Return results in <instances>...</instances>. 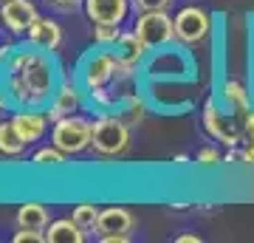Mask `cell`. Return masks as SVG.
I'll list each match as a JSON object with an SVG mask.
<instances>
[{
	"instance_id": "obj_33",
	"label": "cell",
	"mask_w": 254,
	"mask_h": 243,
	"mask_svg": "<svg viewBox=\"0 0 254 243\" xmlns=\"http://www.w3.org/2000/svg\"><path fill=\"white\" fill-rule=\"evenodd\" d=\"M223 162H226V164H229V162H240V150H229Z\"/></svg>"
},
{
	"instance_id": "obj_31",
	"label": "cell",
	"mask_w": 254,
	"mask_h": 243,
	"mask_svg": "<svg viewBox=\"0 0 254 243\" xmlns=\"http://www.w3.org/2000/svg\"><path fill=\"white\" fill-rule=\"evenodd\" d=\"M102 243H127L130 241V235H105V238H99Z\"/></svg>"
},
{
	"instance_id": "obj_26",
	"label": "cell",
	"mask_w": 254,
	"mask_h": 243,
	"mask_svg": "<svg viewBox=\"0 0 254 243\" xmlns=\"http://www.w3.org/2000/svg\"><path fill=\"white\" fill-rule=\"evenodd\" d=\"M173 0H133L136 11H153V9H167Z\"/></svg>"
},
{
	"instance_id": "obj_12",
	"label": "cell",
	"mask_w": 254,
	"mask_h": 243,
	"mask_svg": "<svg viewBox=\"0 0 254 243\" xmlns=\"http://www.w3.org/2000/svg\"><path fill=\"white\" fill-rule=\"evenodd\" d=\"M11 122H14V127H17V133L26 139V144L40 142V139L46 136V127H48V116H43V113L34 110V108L17 110V113L11 116Z\"/></svg>"
},
{
	"instance_id": "obj_16",
	"label": "cell",
	"mask_w": 254,
	"mask_h": 243,
	"mask_svg": "<svg viewBox=\"0 0 254 243\" xmlns=\"http://www.w3.org/2000/svg\"><path fill=\"white\" fill-rule=\"evenodd\" d=\"M184 68H187V63L178 51H161L147 65L150 77H178V74H184Z\"/></svg>"
},
{
	"instance_id": "obj_1",
	"label": "cell",
	"mask_w": 254,
	"mask_h": 243,
	"mask_svg": "<svg viewBox=\"0 0 254 243\" xmlns=\"http://www.w3.org/2000/svg\"><path fill=\"white\" fill-rule=\"evenodd\" d=\"M60 82V68H57L51 51L23 45L14 48V54L0 65V105L3 108H46L54 99Z\"/></svg>"
},
{
	"instance_id": "obj_32",
	"label": "cell",
	"mask_w": 254,
	"mask_h": 243,
	"mask_svg": "<svg viewBox=\"0 0 254 243\" xmlns=\"http://www.w3.org/2000/svg\"><path fill=\"white\" fill-rule=\"evenodd\" d=\"M175 243H200V238H198V235H178Z\"/></svg>"
},
{
	"instance_id": "obj_18",
	"label": "cell",
	"mask_w": 254,
	"mask_h": 243,
	"mask_svg": "<svg viewBox=\"0 0 254 243\" xmlns=\"http://www.w3.org/2000/svg\"><path fill=\"white\" fill-rule=\"evenodd\" d=\"M223 102H226V108L232 113H240V116H246L252 110V96H249L243 82H237V80L223 82Z\"/></svg>"
},
{
	"instance_id": "obj_35",
	"label": "cell",
	"mask_w": 254,
	"mask_h": 243,
	"mask_svg": "<svg viewBox=\"0 0 254 243\" xmlns=\"http://www.w3.org/2000/svg\"><path fill=\"white\" fill-rule=\"evenodd\" d=\"M0 20H3V17H0Z\"/></svg>"
},
{
	"instance_id": "obj_21",
	"label": "cell",
	"mask_w": 254,
	"mask_h": 243,
	"mask_svg": "<svg viewBox=\"0 0 254 243\" xmlns=\"http://www.w3.org/2000/svg\"><path fill=\"white\" fill-rule=\"evenodd\" d=\"M99 207H93V204H76V207L71 209V218L76 221V224L85 229V232H96V224H99Z\"/></svg>"
},
{
	"instance_id": "obj_5",
	"label": "cell",
	"mask_w": 254,
	"mask_h": 243,
	"mask_svg": "<svg viewBox=\"0 0 254 243\" xmlns=\"http://www.w3.org/2000/svg\"><path fill=\"white\" fill-rule=\"evenodd\" d=\"M116 68H119L116 51H110V48L91 51V54L85 57L82 68H79L82 85L88 88V93L96 90V88H108L110 82H116Z\"/></svg>"
},
{
	"instance_id": "obj_24",
	"label": "cell",
	"mask_w": 254,
	"mask_h": 243,
	"mask_svg": "<svg viewBox=\"0 0 254 243\" xmlns=\"http://www.w3.org/2000/svg\"><path fill=\"white\" fill-rule=\"evenodd\" d=\"M195 159H198V164H203V167H215V164L223 162V159H220V153L215 150V147H200Z\"/></svg>"
},
{
	"instance_id": "obj_17",
	"label": "cell",
	"mask_w": 254,
	"mask_h": 243,
	"mask_svg": "<svg viewBox=\"0 0 254 243\" xmlns=\"http://www.w3.org/2000/svg\"><path fill=\"white\" fill-rule=\"evenodd\" d=\"M17 226L20 229H34V232L48 229V207L37 204V201H26L17 209Z\"/></svg>"
},
{
	"instance_id": "obj_15",
	"label": "cell",
	"mask_w": 254,
	"mask_h": 243,
	"mask_svg": "<svg viewBox=\"0 0 254 243\" xmlns=\"http://www.w3.org/2000/svg\"><path fill=\"white\" fill-rule=\"evenodd\" d=\"M113 51H116L119 60H125V63H130V65H136V68H138V63H141V60L150 54V48L141 43V37H138L136 31H127V34L119 37V43L113 45Z\"/></svg>"
},
{
	"instance_id": "obj_13",
	"label": "cell",
	"mask_w": 254,
	"mask_h": 243,
	"mask_svg": "<svg viewBox=\"0 0 254 243\" xmlns=\"http://www.w3.org/2000/svg\"><path fill=\"white\" fill-rule=\"evenodd\" d=\"M76 108H79V90L73 88L71 82H63V85L57 88L51 105H48V119H51V122H60V119H65V116H73Z\"/></svg>"
},
{
	"instance_id": "obj_25",
	"label": "cell",
	"mask_w": 254,
	"mask_h": 243,
	"mask_svg": "<svg viewBox=\"0 0 254 243\" xmlns=\"http://www.w3.org/2000/svg\"><path fill=\"white\" fill-rule=\"evenodd\" d=\"M14 243H46V235L34 232V229H20L14 232Z\"/></svg>"
},
{
	"instance_id": "obj_8",
	"label": "cell",
	"mask_w": 254,
	"mask_h": 243,
	"mask_svg": "<svg viewBox=\"0 0 254 243\" xmlns=\"http://www.w3.org/2000/svg\"><path fill=\"white\" fill-rule=\"evenodd\" d=\"M133 0H85V14L91 23H108V26H122Z\"/></svg>"
},
{
	"instance_id": "obj_6",
	"label": "cell",
	"mask_w": 254,
	"mask_h": 243,
	"mask_svg": "<svg viewBox=\"0 0 254 243\" xmlns=\"http://www.w3.org/2000/svg\"><path fill=\"white\" fill-rule=\"evenodd\" d=\"M175 40L181 45H198L212 31V17L198 6H187L175 14Z\"/></svg>"
},
{
	"instance_id": "obj_2",
	"label": "cell",
	"mask_w": 254,
	"mask_h": 243,
	"mask_svg": "<svg viewBox=\"0 0 254 243\" xmlns=\"http://www.w3.org/2000/svg\"><path fill=\"white\" fill-rule=\"evenodd\" d=\"M91 147L105 159L122 156L130 147V125H127L122 113H102L93 122V142Z\"/></svg>"
},
{
	"instance_id": "obj_29",
	"label": "cell",
	"mask_w": 254,
	"mask_h": 243,
	"mask_svg": "<svg viewBox=\"0 0 254 243\" xmlns=\"http://www.w3.org/2000/svg\"><path fill=\"white\" fill-rule=\"evenodd\" d=\"M243 130H246V136L254 142V110H249V113L243 116Z\"/></svg>"
},
{
	"instance_id": "obj_19",
	"label": "cell",
	"mask_w": 254,
	"mask_h": 243,
	"mask_svg": "<svg viewBox=\"0 0 254 243\" xmlns=\"http://www.w3.org/2000/svg\"><path fill=\"white\" fill-rule=\"evenodd\" d=\"M26 150V139L17 133L14 122H0V156H20Z\"/></svg>"
},
{
	"instance_id": "obj_28",
	"label": "cell",
	"mask_w": 254,
	"mask_h": 243,
	"mask_svg": "<svg viewBox=\"0 0 254 243\" xmlns=\"http://www.w3.org/2000/svg\"><path fill=\"white\" fill-rule=\"evenodd\" d=\"M240 162L249 164V167H254V142H249L243 150H240Z\"/></svg>"
},
{
	"instance_id": "obj_30",
	"label": "cell",
	"mask_w": 254,
	"mask_h": 243,
	"mask_svg": "<svg viewBox=\"0 0 254 243\" xmlns=\"http://www.w3.org/2000/svg\"><path fill=\"white\" fill-rule=\"evenodd\" d=\"M14 48H17V45H11V43H3V45H0V65H3L11 54H14Z\"/></svg>"
},
{
	"instance_id": "obj_3",
	"label": "cell",
	"mask_w": 254,
	"mask_h": 243,
	"mask_svg": "<svg viewBox=\"0 0 254 243\" xmlns=\"http://www.w3.org/2000/svg\"><path fill=\"white\" fill-rule=\"evenodd\" d=\"M141 43L155 51V48H167L175 40V20L167 14V9H153V11H141L133 28Z\"/></svg>"
},
{
	"instance_id": "obj_10",
	"label": "cell",
	"mask_w": 254,
	"mask_h": 243,
	"mask_svg": "<svg viewBox=\"0 0 254 243\" xmlns=\"http://www.w3.org/2000/svg\"><path fill=\"white\" fill-rule=\"evenodd\" d=\"M133 226H136V218L133 212L125 207H108L99 212V224H96V232L99 238L105 235H130L133 232Z\"/></svg>"
},
{
	"instance_id": "obj_22",
	"label": "cell",
	"mask_w": 254,
	"mask_h": 243,
	"mask_svg": "<svg viewBox=\"0 0 254 243\" xmlns=\"http://www.w3.org/2000/svg\"><path fill=\"white\" fill-rule=\"evenodd\" d=\"M65 159H68V153L60 150L57 144H51V147H40L31 156V164H37V167H60V164H65Z\"/></svg>"
},
{
	"instance_id": "obj_7",
	"label": "cell",
	"mask_w": 254,
	"mask_h": 243,
	"mask_svg": "<svg viewBox=\"0 0 254 243\" xmlns=\"http://www.w3.org/2000/svg\"><path fill=\"white\" fill-rule=\"evenodd\" d=\"M0 17H3V26L9 28L11 34H28V28L40 14H37V6L31 0H6L0 3Z\"/></svg>"
},
{
	"instance_id": "obj_9",
	"label": "cell",
	"mask_w": 254,
	"mask_h": 243,
	"mask_svg": "<svg viewBox=\"0 0 254 243\" xmlns=\"http://www.w3.org/2000/svg\"><path fill=\"white\" fill-rule=\"evenodd\" d=\"M26 40H28V45L54 54L57 48L63 45V28H60V23L51 20V17H37L34 23H31V28H28Z\"/></svg>"
},
{
	"instance_id": "obj_14",
	"label": "cell",
	"mask_w": 254,
	"mask_h": 243,
	"mask_svg": "<svg viewBox=\"0 0 254 243\" xmlns=\"http://www.w3.org/2000/svg\"><path fill=\"white\" fill-rule=\"evenodd\" d=\"M82 241H85V229L73 218H60V221L48 224L46 243H82Z\"/></svg>"
},
{
	"instance_id": "obj_34",
	"label": "cell",
	"mask_w": 254,
	"mask_h": 243,
	"mask_svg": "<svg viewBox=\"0 0 254 243\" xmlns=\"http://www.w3.org/2000/svg\"><path fill=\"white\" fill-rule=\"evenodd\" d=\"M0 3H6V0H0Z\"/></svg>"
},
{
	"instance_id": "obj_4",
	"label": "cell",
	"mask_w": 254,
	"mask_h": 243,
	"mask_svg": "<svg viewBox=\"0 0 254 243\" xmlns=\"http://www.w3.org/2000/svg\"><path fill=\"white\" fill-rule=\"evenodd\" d=\"M91 142H93V122H88V119L65 116V119H60V122H54L51 144H57V147L65 150L68 156L88 150Z\"/></svg>"
},
{
	"instance_id": "obj_11",
	"label": "cell",
	"mask_w": 254,
	"mask_h": 243,
	"mask_svg": "<svg viewBox=\"0 0 254 243\" xmlns=\"http://www.w3.org/2000/svg\"><path fill=\"white\" fill-rule=\"evenodd\" d=\"M203 125H206V130H209L212 136H218V139L226 144V147H235V144L240 142V133L235 130L232 119L223 116L215 102H206V108H203Z\"/></svg>"
},
{
	"instance_id": "obj_23",
	"label": "cell",
	"mask_w": 254,
	"mask_h": 243,
	"mask_svg": "<svg viewBox=\"0 0 254 243\" xmlns=\"http://www.w3.org/2000/svg\"><path fill=\"white\" fill-rule=\"evenodd\" d=\"M119 26H108V23H93V43L99 45V48H113L119 43Z\"/></svg>"
},
{
	"instance_id": "obj_27",
	"label": "cell",
	"mask_w": 254,
	"mask_h": 243,
	"mask_svg": "<svg viewBox=\"0 0 254 243\" xmlns=\"http://www.w3.org/2000/svg\"><path fill=\"white\" fill-rule=\"evenodd\" d=\"M48 3L60 11H76L79 6H85V0H48Z\"/></svg>"
},
{
	"instance_id": "obj_20",
	"label": "cell",
	"mask_w": 254,
	"mask_h": 243,
	"mask_svg": "<svg viewBox=\"0 0 254 243\" xmlns=\"http://www.w3.org/2000/svg\"><path fill=\"white\" fill-rule=\"evenodd\" d=\"M119 113H122V119H125L127 125H141L147 108H144V102H141L138 93H125V96H122V110H119Z\"/></svg>"
}]
</instances>
